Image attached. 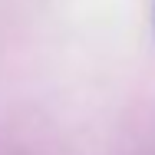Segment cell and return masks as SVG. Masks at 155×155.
Wrapping results in <instances>:
<instances>
[{
    "label": "cell",
    "instance_id": "obj_1",
    "mask_svg": "<svg viewBox=\"0 0 155 155\" xmlns=\"http://www.w3.org/2000/svg\"><path fill=\"white\" fill-rule=\"evenodd\" d=\"M152 33H155V3H152Z\"/></svg>",
    "mask_w": 155,
    "mask_h": 155
}]
</instances>
